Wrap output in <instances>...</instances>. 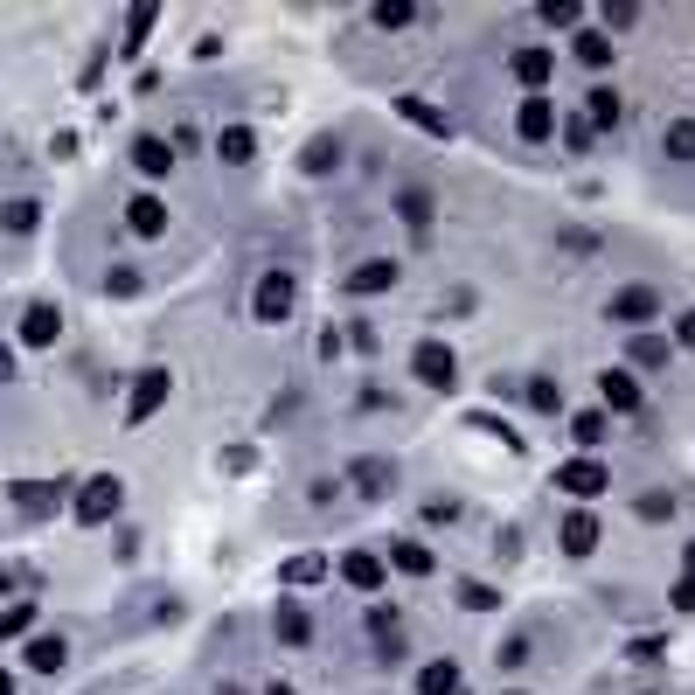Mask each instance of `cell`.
I'll list each match as a JSON object with an SVG mask.
<instances>
[{"instance_id": "obj_1", "label": "cell", "mask_w": 695, "mask_h": 695, "mask_svg": "<svg viewBox=\"0 0 695 695\" xmlns=\"http://www.w3.org/2000/svg\"><path fill=\"white\" fill-rule=\"evenodd\" d=\"M605 320H619V327H654V320H668V299H661L654 285H619V292L605 299Z\"/></svg>"}, {"instance_id": "obj_2", "label": "cell", "mask_w": 695, "mask_h": 695, "mask_svg": "<svg viewBox=\"0 0 695 695\" xmlns=\"http://www.w3.org/2000/svg\"><path fill=\"white\" fill-rule=\"evenodd\" d=\"M411 376L424 383V390H452V383H459V355H452L445 341H417L411 348Z\"/></svg>"}, {"instance_id": "obj_3", "label": "cell", "mask_w": 695, "mask_h": 695, "mask_svg": "<svg viewBox=\"0 0 695 695\" xmlns=\"http://www.w3.org/2000/svg\"><path fill=\"white\" fill-rule=\"evenodd\" d=\"M556 487L577 494V501H598V494L612 487V466H605V459H563V466H556Z\"/></svg>"}, {"instance_id": "obj_4", "label": "cell", "mask_w": 695, "mask_h": 695, "mask_svg": "<svg viewBox=\"0 0 695 695\" xmlns=\"http://www.w3.org/2000/svg\"><path fill=\"white\" fill-rule=\"evenodd\" d=\"M292 299H299V285H292L285 272H265L258 292H251V313H258L265 327H278V320H292Z\"/></svg>"}, {"instance_id": "obj_5", "label": "cell", "mask_w": 695, "mask_h": 695, "mask_svg": "<svg viewBox=\"0 0 695 695\" xmlns=\"http://www.w3.org/2000/svg\"><path fill=\"white\" fill-rule=\"evenodd\" d=\"M508 70H515V77L529 84V98H543V84L556 77V49H543V42H529V49H515V56H508Z\"/></svg>"}, {"instance_id": "obj_6", "label": "cell", "mask_w": 695, "mask_h": 695, "mask_svg": "<svg viewBox=\"0 0 695 695\" xmlns=\"http://www.w3.org/2000/svg\"><path fill=\"white\" fill-rule=\"evenodd\" d=\"M515 133L529 139V146H543V139L556 133V98L543 91V98H522V112H515Z\"/></svg>"}, {"instance_id": "obj_7", "label": "cell", "mask_w": 695, "mask_h": 695, "mask_svg": "<svg viewBox=\"0 0 695 695\" xmlns=\"http://www.w3.org/2000/svg\"><path fill=\"white\" fill-rule=\"evenodd\" d=\"M598 404H605V417L640 411V383H633L626 369H605V376H598Z\"/></svg>"}, {"instance_id": "obj_8", "label": "cell", "mask_w": 695, "mask_h": 695, "mask_svg": "<svg viewBox=\"0 0 695 695\" xmlns=\"http://www.w3.org/2000/svg\"><path fill=\"white\" fill-rule=\"evenodd\" d=\"M341 577H348L355 591H383V584H390V563H383V556H369V550H348V556H341Z\"/></svg>"}, {"instance_id": "obj_9", "label": "cell", "mask_w": 695, "mask_h": 695, "mask_svg": "<svg viewBox=\"0 0 695 695\" xmlns=\"http://www.w3.org/2000/svg\"><path fill=\"white\" fill-rule=\"evenodd\" d=\"M105 515H119V480H91L77 494V522H105Z\"/></svg>"}, {"instance_id": "obj_10", "label": "cell", "mask_w": 695, "mask_h": 695, "mask_svg": "<svg viewBox=\"0 0 695 695\" xmlns=\"http://www.w3.org/2000/svg\"><path fill=\"white\" fill-rule=\"evenodd\" d=\"M272 633L285 640V647H306V640H313V619H306L292 598H278V605H272Z\"/></svg>"}, {"instance_id": "obj_11", "label": "cell", "mask_w": 695, "mask_h": 695, "mask_svg": "<svg viewBox=\"0 0 695 695\" xmlns=\"http://www.w3.org/2000/svg\"><path fill=\"white\" fill-rule=\"evenodd\" d=\"M348 480H355L362 494H390V487H397V466H390V459H355Z\"/></svg>"}, {"instance_id": "obj_12", "label": "cell", "mask_w": 695, "mask_h": 695, "mask_svg": "<svg viewBox=\"0 0 695 695\" xmlns=\"http://www.w3.org/2000/svg\"><path fill=\"white\" fill-rule=\"evenodd\" d=\"M563 550H570V556L598 550V515H584V508H577V515H563Z\"/></svg>"}, {"instance_id": "obj_13", "label": "cell", "mask_w": 695, "mask_h": 695, "mask_svg": "<svg viewBox=\"0 0 695 695\" xmlns=\"http://www.w3.org/2000/svg\"><path fill=\"white\" fill-rule=\"evenodd\" d=\"M390 285H397V265H390V258H369L362 272H348V292H362V299H369V292H390Z\"/></svg>"}, {"instance_id": "obj_14", "label": "cell", "mask_w": 695, "mask_h": 695, "mask_svg": "<svg viewBox=\"0 0 695 695\" xmlns=\"http://www.w3.org/2000/svg\"><path fill=\"white\" fill-rule=\"evenodd\" d=\"M397 112H404L411 126H424V133H431V139H452V119H445V112H431L424 98H397Z\"/></svg>"}, {"instance_id": "obj_15", "label": "cell", "mask_w": 695, "mask_h": 695, "mask_svg": "<svg viewBox=\"0 0 695 695\" xmlns=\"http://www.w3.org/2000/svg\"><path fill=\"white\" fill-rule=\"evenodd\" d=\"M126 223H133L139 237H160V230H167V209H160V195H133V216H126Z\"/></svg>"}, {"instance_id": "obj_16", "label": "cell", "mask_w": 695, "mask_h": 695, "mask_svg": "<svg viewBox=\"0 0 695 695\" xmlns=\"http://www.w3.org/2000/svg\"><path fill=\"white\" fill-rule=\"evenodd\" d=\"M570 438H577V445L591 452V445H605V438H612V417H605V411H584V417H570Z\"/></svg>"}, {"instance_id": "obj_17", "label": "cell", "mask_w": 695, "mask_h": 695, "mask_svg": "<svg viewBox=\"0 0 695 695\" xmlns=\"http://www.w3.org/2000/svg\"><path fill=\"white\" fill-rule=\"evenodd\" d=\"M390 563H397V570H411V577H431V563H438V556L404 536V543H390Z\"/></svg>"}, {"instance_id": "obj_18", "label": "cell", "mask_w": 695, "mask_h": 695, "mask_svg": "<svg viewBox=\"0 0 695 695\" xmlns=\"http://www.w3.org/2000/svg\"><path fill=\"white\" fill-rule=\"evenodd\" d=\"M133 160H139V174H167L174 167V153H167V139H133Z\"/></svg>"}, {"instance_id": "obj_19", "label": "cell", "mask_w": 695, "mask_h": 695, "mask_svg": "<svg viewBox=\"0 0 695 695\" xmlns=\"http://www.w3.org/2000/svg\"><path fill=\"white\" fill-rule=\"evenodd\" d=\"M417 695H459V668H452V661H431V668L417 675Z\"/></svg>"}, {"instance_id": "obj_20", "label": "cell", "mask_w": 695, "mask_h": 695, "mask_svg": "<svg viewBox=\"0 0 695 695\" xmlns=\"http://www.w3.org/2000/svg\"><path fill=\"white\" fill-rule=\"evenodd\" d=\"M160 397H167V376L153 369V376L133 390V411H126V417H133V424H139V417H153V411H160Z\"/></svg>"}, {"instance_id": "obj_21", "label": "cell", "mask_w": 695, "mask_h": 695, "mask_svg": "<svg viewBox=\"0 0 695 695\" xmlns=\"http://www.w3.org/2000/svg\"><path fill=\"white\" fill-rule=\"evenodd\" d=\"M661 146H668V160H695V119H675V126H661Z\"/></svg>"}, {"instance_id": "obj_22", "label": "cell", "mask_w": 695, "mask_h": 695, "mask_svg": "<svg viewBox=\"0 0 695 695\" xmlns=\"http://www.w3.org/2000/svg\"><path fill=\"white\" fill-rule=\"evenodd\" d=\"M397 216H404L411 230H431V195H424V188H404V195H397Z\"/></svg>"}, {"instance_id": "obj_23", "label": "cell", "mask_w": 695, "mask_h": 695, "mask_svg": "<svg viewBox=\"0 0 695 695\" xmlns=\"http://www.w3.org/2000/svg\"><path fill=\"white\" fill-rule=\"evenodd\" d=\"M619 119H626L619 91H612V84H598V91H591V126H619Z\"/></svg>"}, {"instance_id": "obj_24", "label": "cell", "mask_w": 695, "mask_h": 695, "mask_svg": "<svg viewBox=\"0 0 695 695\" xmlns=\"http://www.w3.org/2000/svg\"><path fill=\"white\" fill-rule=\"evenodd\" d=\"M63 661H70V647H63V640H35V647H28V668H35V675H56Z\"/></svg>"}, {"instance_id": "obj_25", "label": "cell", "mask_w": 695, "mask_h": 695, "mask_svg": "<svg viewBox=\"0 0 695 695\" xmlns=\"http://www.w3.org/2000/svg\"><path fill=\"white\" fill-rule=\"evenodd\" d=\"M529 654H536V640H529V633H508V640L494 647V668H522Z\"/></svg>"}, {"instance_id": "obj_26", "label": "cell", "mask_w": 695, "mask_h": 695, "mask_svg": "<svg viewBox=\"0 0 695 695\" xmlns=\"http://www.w3.org/2000/svg\"><path fill=\"white\" fill-rule=\"evenodd\" d=\"M251 146H258V139L244 133V126H230V133L216 139V153H223V160H237V167H244V160H251Z\"/></svg>"}, {"instance_id": "obj_27", "label": "cell", "mask_w": 695, "mask_h": 695, "mask_svg": "<svg viewBox=\"0 0 695 695\" xmlns=\"http://www.w3.org/2000/svg\"><path fill=\"white\" fill-rule=\"evenodd\" d=\"M334 160H341V139H313L306 146V174H327Z\"/></svg>"}, {"instance_id": "obj_28", "label": "cell", "mask_w": 695, "mask_h": 695, "mask_svg": "<svg viewBox=\"0 0 695 695\" xmlns=\"http://www.w3.org/2000/svg\"><path fill=\"white\" fill-rule=\"evenodd\" d=\"M633 362H640V369H668V341L640 334V341H633Z\"/></svg>"}, {"instance_id": "obj_29", "label": "cell", "mask_w": 695, "mask_h": 695, "mask_svg": "<svg viewBox=\"0 0 695 695\" xmlns=\"http://www.w3.org/2000/svg\"><path fill=\"white\" fill-rule=\"evenodd\" d=\"M577 56H584L591 70H605V63H612V42H605V35H577Z\"/></svg>"}, {"instance_id": "obj_30", "label": "cell", "mask_w": 695, "mask_h": 695, "mask_svg": "<svg viewBox=\"0 0 695 695\" xmlns=\"http://www.w3.org/2000/svg\"><path fill=\"white\" fill-rule=\"evenodd\" d=\"M417 21V7H404V0H383L376 7V28H411Z\"/></svg>"}, {"instance_id": "obj_31", "label": "cell", "mask_w": 695, "mask_h": 695, "mask_svg": "<svg viewBox=\"0 0 695 695\" xmlns=\"http://www.w3.org/2000/svg\"><path fill=\"white\" fill-rule=\"evenodd\" d=\"M529 404H536V411H563V390H556L550 376H536V383H529Z\"/></svg>"}, {"instance_id": "obj_32", "label": "cell", "mask_w": 695, "mask_h": 695, "mask_svg": "<svg viewBox=\"0 0 695 695\" xmlns=\"http://www.w3.org/2000/svg\"><path fill=\"white\" fill-rule=\"evenodd\" d=\"M320 570H327V563H320V556H292V563H285V584H313V577H320Z\"/></svg>"}, {"instance_id": "obj_33", "label": "cell", "mask_w": 695, "mask_h": 695, "mask_svg": "<svg viewBox=\"0 0 695 695\" xmlns=\"http://www.w3.org/2000/svg\"><path fill=\"white\" fill-rule=\"evenodd\" d=\"M7 230L28 237V230H35V202H7Z\"/></svg>"}, {"instance_id": "obj_34", "label": "cell", "mask_w": 695, "mask_h": 695, "mask_svg": "<svg viewBox=\"0 0 695 695\" xmlns=\"http://www.w3.org/2000/svg\"><path fill=\"white\" fill-rule=\"evenodd\" d=\"M21 334H28V341H49V334H56V313H49V306H35V313H28V327H21Z\"/></svg>"}, {"instance_id": "obj_35", "label": "cell", "mask_w": 695, "mask_h": 695, "mask_svg": "<svg viewBox=\"0 0 695 695\" xmlns=\"http://www.w3.org/2000/svg\"><path fill=\"white\" fill-rule=\"evenodd\" d=\"M577 14H584V7H577V0H550V7H543V21H550V28H570V21H577Z\"/></svg>"}, {"instance_id": "obj_36", "label": "cell", "mask_w": 695, "mask_h": 695, "mask_svg": "<svg viewBox=\"0 0 695 695\" xmlns=\"http://www.w3.org/2000/svg\"><path fill=\"white\" fill-rule=\"evenodd\" d=\"M14 501H21V508H28V515H49V508H56V494H42V487H21V494H14Z\"/></svg>"}, {"instance_id": "obj_37", "label": "cell", "mask_w": 695, "mask_h": 695, "mask_svg": "<svg viewBox=\"0 0 695 695\" xmlns=\"http://www.w3.org/2000/svg\"><path fill=\"white\" fill-rule=\"evenodd\" d=\"M640 515H647V522H668V515H675V494H647Z\"/></svg>"}, {"instance_id": "obj_38", "label": "cell", "mask_w": 695, "mask_h": 695, "mask_svg": "<svg viewBox=\"0 0 695 695\" xmlns=\"http://www.w3.org/2000/svg\"><path fill=\"white\" fill-rule=\"evenodd\" d=\"M466 605H473V612H494V605H501V598H494V591H487V584H466Z\"/></svg>"}, {"instance_id": "obj_39", "label": "cell", "mask_w": 695, "mask_h": 695, "mask_svg": "<svg viewBox=\"0 0 695 695\" xmlns=\"http://www.w3.org/2000/svg\"><path fill=\"white\" fill-rule=\"evenodd\" d=\"M675 605H682V612H695V577H682V584H675Z\"/></svg>"}, {"instance_id": "obj_40", "label": "cell", "mask_w": 695, "mask_h": 695, "mask_svg": "<svg viewBox=\"0 0 695 695\" xmlns=\"http://www.w3.org/2000/svg\"><path fill=\"white\" fill-rule=\"evenodd\" d=\"M682 341H689V348H695V313H682Z\"/></svg>"}, {"instance_id": "obj_41", "label": "cell", "mask_w": 695, "mask_h": 695, "mask_svg": "<svg viewBox=\"0 0 695 695\" xmlns=\"http://www.w3.org/2000/svg\"><path fill=\"white\" fill-rule=\"evenodd\" d=\"M682 563H689V577H695V543H689V550H682Z\"/></svg>"}, {"instance_id": "obj_42", "label": "cell", "mask_w": 695, "mask_h": 695, "mask_svg": "<svg viewBox=\"0 0 695 695\" xmlns=\"http://www.w3.org/2000/svg\"><path fill=\"white\" fill-rule=\"evenodd\" d=\"M7 369H14V355H7V348H0V376H7Z\"/></svg>"}, {"instance_id": "obj_43", "label": "cell", "mask_w": 695, "mask_h": 695, "mask_svg": "<svg viewBox=\"0 0 695 695\" xmlns=\"http://www.w3.org/2000/svg\"><path fill=\"white\" fill-rule=\"evenodd\" d=\"M0 695H14V675H0Z\"/></svg>"}, {"instance_id": "obj_44", "label": "cell", "mask_w": 695, "mask_h": 695, "mask_svg": "<svg viewBox=\"0 0 695 695\" xmlns=\"http://www.w3.org/2000/svg\"><path fill=\"white\" fill-rule=\"evenodd\" d=\"M265 695H292V689H265Z\"/></svg>"}]
</instances>
